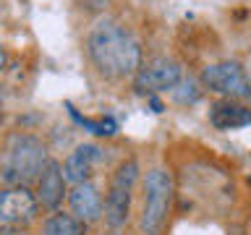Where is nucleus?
Here are the masks:
<instances>
[{
	"instance_id": "nucleus-1",
	"label": "nucleus",
	"mask_w": 251,
	"mask_h": 235,
	"mask_svg": "<svg viewBox=\"0 0 251 235\" xmlns=\"http://www.w3.org/2000/svg\"><path fill=\"white\" fill-rule=\"evenodd\" d=\"M86 50H89L94 68L107 78H123L136 73L141 63V47L136 37L123 24L115 21H100L89 31Z\"/></svg>"
},
{
	"instance_id": "nucleus-2",
	"label": "nucleus",
	"mask_w": 251,
	"mask_h": 235,
	"mask_svg": "<svg viewBox=\"0 0 251 235\" xmlns=\"http://www.w3.org/2000/svg\"><path fill=\"white\" fill-rule=\"evenodd\" d=\"M47 164V149L31 133H13L5 146L3 157V178L11 186H26L29 180H37Z\"/></svg>"
},
{
	"instance_id": "nucleus-3",
	"label": "nucleus",
	"mask_w": 251,
	"mask_h": 235,
	"mask_svg": "<svg viewBox=\"0 0 251 235\" xmlns=\"http://www.w3.org/2000/svg\"><path fill=\"white\" fill-rule=\"evenodd\" d=\"M173 204V178L168 170L152 167L144 178V207L139 227L144 235H160Z\"/></svg>"
},
{
	"instance_id": "nucleus-4",
	"label": "nucleus",
	"mask_w": 251,
	"mask_h": 235,
	"mask_svg": "<svg viewBox=\"0 0 251 235\" xmlns=\"http://www.w3.org/2000/svg\"><path fill=\"white\" fill-rule=\"evenodd\" d=\"M136 175H139V164L133 160H126V162L118 164L115 175L110 180L107 196H105V201H102V214H105L110 227H121L126 219H128Z\"/></svg>"
},
{
	"instance_id": "nucleus-5",
	"label": "nucleus",
	"mask_w": 251,
	"mask_h": 235,
	"mask_svg": "<svg viewBox=\"0 0 251 235\" xmlns=\"http://www.w3.org/2000/svg\"><path fill=\"white\" fill-rule=\"evenodd\" d=\"M201 84L209 92L225 94L227 99H246L249 97V78L238 63L225 60V63H212L201 70Z\"/></svg>"
},
{
	"instance_id": "nucleus-6",
	"label": "nucleus",
	"mask_w": 251,
	"mask_h": 235,
	"mask_svg": "<svg viewBox=\"0 0 251 235\" xmlns=\"http://www.w3.org/2000/svg\"><path fill=\"white\" fill-rule=\"evenodd\" d=\"M37 199L26 186H11L0 191V227H21L37 217Z\"/></svg>"
},
{
	"instance_id": "nucleus-7",
	"label": "nucleus",
	"mask_w": 251,
	"mask_h": 235,
	"mask_svg": "<svg viewBox=\"0 0 251 235\" xmlns=\"http://www.w3.org/2000/svg\"><path fill=\"white\" fill-rule=\"evenodd\" d=\"M180 81V66L170 58H154L147 66L136 68V92L154 94L176 89Z\"/></svg>"
},
{
	"instance_id": "nucleus-8",
	"label": "nucleus",
	"mask_w": 251,
	"mask_h": 235,
	"mask_svg": "<svg viewBox=\"0 0 251 235\" xmlns=\"http://www.w3.org/2000/svg\"><path fill=\"white\" fill-rule=\"evenodd\" d=\"M68 204H71V212L78 222H97L102 217V193L94 183H76L68 193Z\"/></svg>"
},
{
	"instance_id": "nucleus-9",
	"label": "nucleus",
	"mask_w": 251,
	"mask_h": 235,
	"mask_svg": "<svg viewBox=\"0 0 251 235\" xmlns=\"http://www.w3.org/2000/svg\"><path fill=\"white\" fill-rule=\"evenodd\" d=\"M66 196V178L60 172L58 162H50L42 167V172L37 175V204H42L45 209H58Z\"/></svg>"
},
{
	"instance_id": "nucleus-10",
	"label": "nucleus",
	"mask_w": 251,
	"mask_h": 235,
	"mask_svg": "<svg viewBox=\"0 0 251 235\" xmlns=\"http://www.w3.org/2000/svg\"><path fill=\"white\" fill-rule=\"evenodd\" d=\"M100 162V146H94V144H81V146H76L74 152L68 154V160L63 162V178L68 180V183H86V180L92 178V172H94V164Z\"/></svg>"
},
{
	"instance_id": "nucleus-11",
	"label": "nucleus",
	"mask_w": 251,
	"mask_h": 235,
	"mask_svg": "<svg viewBox=\"0 0 251 235\" xmlns=\"http://www.w3.org/2000/svg\"><path fill=\"white\" fill-rule=\"evenodd\" d=\"M212 123L217 125V128H243V125H249L251 123V113H249V107L246 105H241V102H235V99H223V102H217L215 107H212Z\"/></svg>"
},
{
	"instance_id": "nucleus-12",
	"label": "nucleus",
	"mask_w": 251,
	"mask_h": 235,
	"mask_svg": "<svg viewBox=\"0 0 251 235\" xmlns=\"http://www.w3.org/2000/svg\"><path fill=\"white\" fill-rule=\"evenodd\" d=\"M42 235H86V225L74 214H52L42 225Z\"/></svg>"
},
{
	"instance_id": "nucleus-13",
	"label": "nucleus",
	"mask_w": 251,
	"mask_h": 235,
	"mask_svg": "<svg viewBox=\"0 0 251 235\" xmlns=\"http://www.w3.org/2000/svg\"><path fill=\"white\" fill-rule=\"evenodd\" d=\"M71 113H74V118H76L81 125L92 128L94 133H100V136H110V133H115V123H113V120H86V118H81L76 110H71Z\"/></svg>"
},
{
	"instance_id": "nucleus-14",
	"label": "nucleus",
	"mask_w": 251,
	"mask_h": 235,
	"mask_svg": "<svg viewBox=\"0 0 251 235\" xmlns=\"http://www.w3.org/2000/svg\"><path fill=\"white\" fill-rule=\"evenodd\" d=\"M0 235H29V233H24L21 227H0Z\"/></svg>"
}]
</instances>
